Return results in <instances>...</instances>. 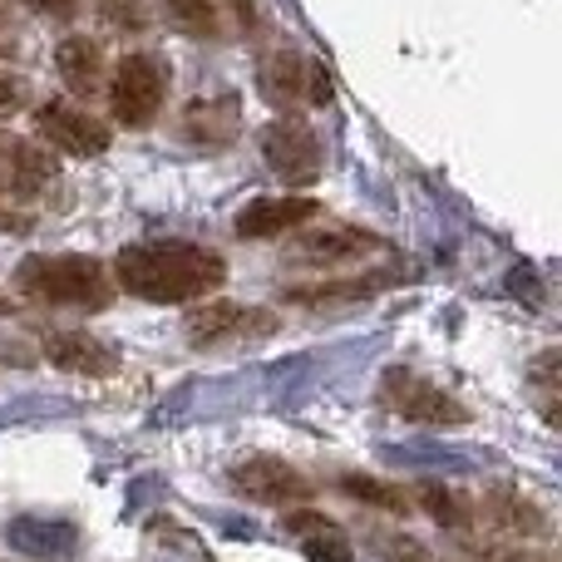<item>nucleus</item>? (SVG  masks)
<instances>
[{
	"instance_id": "f257e3e1",
	"label": "nucleus",
	"mask_w": 562,
	"mask_h": 562,
	"mask_svg": "<svg viewBox=\"0 0 562 562\" xmlns=\"http://www.w3.org/2000/svg\"><path fill=\"white\" fill-rule=\"evenodd\" d=\"M114 281L124 296L148 301V306H188V301H207L223 291L227 257L188 237H154V243L119 247Z\"/></svg>"
},
{
	"instance_id": "423d86ee",
	"label": "nucleus",
	"mask_w": 562,
	"mask_h": 562,
	"mask_svg": "<svg viewBox=\"0 0 562 562\" xmlns=\"http://www.w3.org/2000/svg\"><path fill=\"white\" fill-rule=\"evenodd\" d=\"M257 148H262L267 168L281 178L286 188H311L321 183V168H326V148H321V134L306 124L301 114H277L272 124L257 134Z\"/></svg>"
},
{
	"instance_id": "6ab92c4d",
	"label": "nucleus",
	"mask_w": 562,
	"mask_h": 562,
	"mask_svg": "<svg viewBox=\"0 0 562 562\" xmlns=\"http://www.w3.org/2000/svg\"><path fill=\"white\" fill-rule=\"evenodd\" d=\"M164 10H168V20H173L183 35H193V40H217V0H164Z\"/></svg>"
},
{
	"instance_id": "a211bd4d",
	"label": "nucleus",
	"mask_w": 562,
	"mask_h": 562,
	"mask_svg": "<svg viewBox=\"0 0 562 562\" xmlns=\"http://www.w3.org/2000/svg\"><path fill=\"white\" fill-rule=\"evenodd\" d=\"M336 488H340L346 498H356V504L380 508V514H409V508H415V498H409L405 488H400V484H385V479H375V474H340Z\"/></svg>"
},
{
	"instance_id": "f8f14e48",
	"label": "nucleus",
	"mask_w": 562,
	"mask_h": 562,
	"mask_svg": "<svg viewBox=\"0 0 562 562\" xmlns=\"http://www.w3.org/2000/svg\"><path fill=\"white\" fill-rule=\"evenodd\" d=\"M55 183V158L35 138H0V193L40 198Z\"/></svg>"
},
{
	"instance_id": "0eeeda50",
	"label": "nucleus",
	"mask_w": 562,
	"mask_h": 562,
	"mask_svg": "<svg viewBox=\"0 0 562 562\" xmlns=\"http://www.w3.org/2000/svg\"><path fill=\"white\" fill-rule=\"evenodd\" d=\"M227 484L247 498V504H262V508H301L316 498V484L301 474L296 464L277 454H247L227 469Z\"/></svg>"
},
{
	"instance_id": "6e6552de",
	"label": "nucleus",
	"mask_w": 562,
	"mask_h": 562,
	"mask_svg": "<svg viewBox=\"0 0 562 562\" xmlns=\"http://www.w3.org/2000/svg\"><path fill=\"white\" fill-rule=\"evenodd\" d=\"M188 340L203 346H237V340H267L277 330V311L247 306V301H203L188 311Z\"/></svg>"
},
{
	"instance_id": "1a4fd4ad",
	"label": "nucleus",
	"mask_w": 562,
	"mask_h": 562,
	"mask_svg": "<svg viewBox=\"0 0 562 562\" xmlns=\"http://www.w3.org/2000/svg\"><path fill=\"white\" fill-rule=\"evenodd\" d=\"M35 134L45 138V148H55L65 158H99L114 144L104 119H94L89 109L69 104V99H49V104L35 109Z\"/></svg>"
},
{
	"instance_id": "aec40b11",
	"label": "nucleus",
	"mask_w": 562,
	"mask_h": 562,
	"mask_svg": "<svg viewBox=\"0 0 562 562\" xmlns=\"http://www.w3.org/2000/svg\"><path fill=\"white\" fill-rule=\"evenodd\" d=\"M419 504H425V514L435 518V524L445 528H469V498L459 494V488H439V484H425L415 488Z\"/></svg>"
},
{
	"instance_id": "4be33fe9",
	"label": "nucleus",
	"mask_w": 562,
	"mask_h": 562,
	"mask_svg": "<svg viewBox=\"0 0 562 562\" xmlns=\"http://www.w3.org/2000/svg\"><path fill=\"white\" fill-rule=\"evenodd\" d=\"M25 5L35 10V15H45V20H75L85 0H25Z\"/></svg>"
},
{
	"instance_id": "4468645a",
	"label": "nucleus",
	"mask_w": 562,
	"mask_h": 562,
	"mask_svg": "<svg viewBox=\"0 0 562 562\" xmlns=\"http://www.w3.org/2000/svg\"><path fill=\"white\" fill-rule=\"evenodd\" d=\"M286 533H296L301 553H306L311 562H350L356 558L346 528L330 524V518H321V514H311V508H286Z\"/></svg>"
},
{
	"instance_id": "9b49d317",
	"label": "nucleus",
	"mask_w": 562,
	"mask_h": 562,
	"mask_svg": "<svg viewBox=\"0 0 562 562\" xmlns=\"http://www.w3.org/2000/svg\"><path fill=\"white\" fill-rule=\"evenodd\" d=\"M366 252H385V237H375L370 227H356V223H326L316 233L296 237L291 257L306 267H336V262H360Z\"/></svg>"
},
{
	"instance_id": "412c9836",
	"label": "nucleus",
	"mask_w": 562,
	"mask_h": 562,
	"mask_svg": "<svg viewBox=\"0 0 562 562\" xmlns=\"http://www.w3.org/2000/svg\"><path fill=\"white\" fill-rule=\"evenodd\" d=\"M99 10H104V20L109 25H119V30H144L148 25L138 0H99Z\"/></svg>"
},
{
	"instance_id": "7ed1b4c3",
	"label": "nucleus",
	"mask_w": 562,
	"mask_h": 562,
	"mask_svg": "<svg viewBox=\"0 0 562 562\" xmlns=\"http://www.w3.org/2000/svg\"><path fill=\"white\" fill-rule=\"evenodd\" d=\"M257 89H262V99L272 109H281V114H291V109H301V104L326 109L330 94H336L326 65L291 45H277L257 59Z\"/></svg>"
},
{
	"instance_id": "f03ea898",
	"label": "nucleus",
	"mask_w": 562,
	"mask_h": 562,
	"mask_svg": "<svg viewBox=\"0 0 562 562\" xmlns=\"http://www.w3.org/2000/svg\"><path fill=\"white\" fill-rule=\"evenodd\" d=\"M15 286L20 296L40 301V306H59V311H109L114 306V281L94 262L79 252H45V257H25L15 267Z\"/></svg>"
},
{
	"instance_id": "39448f33",
	"label": "nucleus",
	"mask_w": 562,
	"mask_h": 562,
	"mask_svg": "<svg viewBox=\"0 0 562 562\" xmlns=\"http://www.w3.org/2000/svg\"><path fill=\"white\" fill-rule=\"evenodd\" d=\"M168 59L158 55H124L109 75V114L124 128H148L168 99Z\"/></svg>"
},
{
	"instance_id": "5701e85b",
	"label": "nucleus",
	"mask_w": 562,
	"mask_h": 562,
	"mask_svg": "<svg viewBox=\"0 0 562 562\" xmlns=\"http://www.w3.org/2000/svg\"><path fill=\"white\" fill-rule=\"evenodd\" d=\"M15 104H20V85L10 75H0V114H10Z\"/></svg>"
},
{
	"instance_id": "393cba45",
	"label": "nucleus",
	"mask_w": 562,
	"mask_h": 562,
	"mask_svg": "<svg viewBox=\"0 0 562 562\" xmlns=\"http://www.w3.org/2000/svg\"><path fill=\"white\" fill-rule=\"evenodd\" d=\"M5 306H10V301H5V296H0V311H5Z\"/></svg>"
},
{
	"instance_id": "f3484780",
	"label": "nucleus",
	"mask_w": 562,
	"mask_h": 562,
	"mask_svg": "<svg viewBox=\"0 0 562 562\" xmlns=\"http://www.w3.org/2000/svg\"><path fill=\"white\" fill-rule=\"evenodd\" d=\"M400 272H370L356 281H316V286H291L281 291V301L291 306H336V301H360V296H375V291L395 286Z\"/></svg>"
},
{
	"instance_id": "9d476101",
	"label": "nucleus",
	"mask_w": 562,
	"mask_h": 562,
	"mask_svg": "<svg viewBox=\"0 0 562 562\" xmlns=\"http://www.w3.org/2000/svg\"><path fill=\"white\" fill-rule=\"evenodd\" d=\"M321 217V203L306 193H281V198H252V203L237 207L233 233L243 243H267V237H286L291 227Z\"/></svg>"
},
{
	"instance_id": "b1692460",
	"label": "nucleus",
	"mask_w": 562,
	"mask_h": 562,
	"mask_svg": "<svg viewBox=\"0 0 562 562\" xmlns=\"http://www.w3.org/2000/svg\"><path fill=\"white\" fill-rule=\"evenodd\" d=\"M0 233H25V223H15V217H10L5 207H0Z\"/></svg>"
},
{
	"instance_id": "dca6fc26",
	"label": "nucleus",
	"mask_w": 562,
	"mask_h": 562,
	"mask_svg": "<svg viewBox=\"0 0 562 562\" xmlns=\"http://www.w3.org/2000/svg\"><path fill=\"white\" fill-rule=\"evenodd\" d=\"M237 94H217V99H198L193 109L183 114V134L193 144H213V148H227L237 138Z\"/></svg>"
},
{
	"instance_id": "2eb2a0df",
	"label": "nucleus",
	"mask_w": 562,
	"mask_h": 562,
	"mask_svg": "<svg viewBox=\"0 0 562 562\" xmlns=\"http://www.w3.org/2000/svg\"><path fill=\"white\" fill-rule=\"evenodd\" d=\"M55 69L69 94H94V89L104 85V49L89 35H65L55 45Z\"/></svg>"
},
{
	"instance_id": "20e7f679",
	"label": "nucleus",
	"mask_w": 562,
	"mask_h": 562,
	"mask_svg": "<svg viewBox=\"0 0 562 562\" xmlns=\"http://www.w3.org/2000/svg\"><path fill=\"white\" fill-rule=\"evenodd\" d=\"M375 400H380V409L385 415H395V419H405V425H429V429H464L469 419V409L459 405L449 390H439L435 380H425V375H415V370H385L380 375V390H375Z\"/></svg>"
},
{
	"instance_id": "ddd939ff",
	"label": "nucleus",
	"mask_w": 562,
	"mask_h": 562,
	"mask_svg": "<svg viewBox=\"0 0 562 562\" xmlns=\"http://www.w3.org/2000/svg\"><path fill=\"white\" fill-rule=\"evenodd\" d=\"M45 360L55 370H65V375H85V380H109L119 370V356L89 330H49Z\"/></svg>"
}]
</instances>
